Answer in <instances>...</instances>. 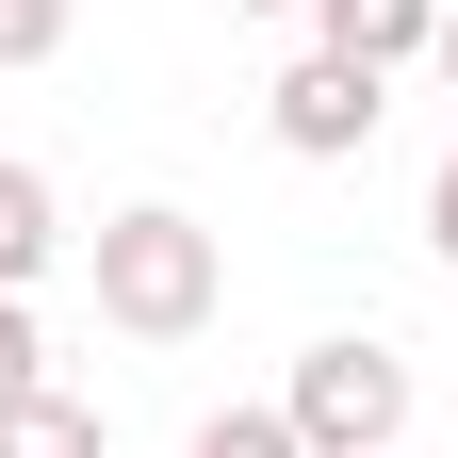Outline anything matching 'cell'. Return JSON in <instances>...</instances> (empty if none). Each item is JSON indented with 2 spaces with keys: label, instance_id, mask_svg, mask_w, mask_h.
Returning <instances> with one entry per match:
<instances>
[{
  "label": "cell",
  "instance_id": "52a82bcc",
  "mask_svg": "<svg viewBox=\"0 0 458 458\" xmlns=\"http://www.w3.org/2000/svg\"><path fill=\"white\" fill-rule=\"evenodd\" d=\"M181 458H311V442H295V426H278V410H213V426H197Z\"/></svg>",
  "mask_w": 458,
  "mask_h": 458
},
{
  "label": "cell",
  "instance_id": "7a4b0ae2",
  "mask_svg": "<svg viewBox=\"0 0 458 458\" xmlns=\"http://www.w3.org/2000/svg\"><path fill=\"white\" fill-rule=\"evenodd\" d=\"M278 426L311 458H410V360H393L377 327H327V344H295V377H278Z\"/></svg>",
  "mask_w": 458,
  "mask_h": 458
},
{
  "label": "cell",
  "instance_id": "9c48e42d",
  "mask_svg": "<svg viewBox=\"0 0 458 458\" xmlns=\"http://www.w3.org/2000/svg\"><path fill=\"white\" fill-rule=\"evenodd\" d=\"M66 49V0H0V66H49Z\"/></svg>",
  "mask_w": 458,
  "mask_h": 458
},
{
  "label": "cell",
  "instance_id": "ba28073f",
  "mask_svg": "<svg viewBox=\"0 0 458 458\" xmlns=\"http://www.w3.org/2000/svg\"><path fill=\"white\" fill-rule=\"evenodd\" d=\"M17 393H49V327H33V295H0V410Z\"/></svg>",
  "mask_w": 458,
  "mask_h": 458
},
{
  "label": "cell",
  "instance_id": "8fae6325",
  "mask_svg": "<svg viewBox=\"0 0 458 458\" xmlns=\"http://www.w3.org/2000/svg\"><path fill=\"white\" fill-rule=\"evenodd\" d=\"M426 66H442V82H458V0H442V49H426Z\"/></svg>",
  "mask_w": 458,
  "mask_h": 458
},
{
  "label": "cell",
  "instance_id": "6da1fadb",
  "mask_svg": "<svg viewBox=\"0 0 458 458\" xmlns=\"http://www.w3.org/2000/svg\"><path fill=\"white\" fill-rule=\"evenodd\" d=\"M82 278H98V327H131V344H197V327L229 311V246H213L181 197L98 213V229H82Z\"/></svg>",
  "mask_w": 458,
  "mask_h": 458
},
{
  "label": "cell",
  "instance_id": "7c38bea8",
  "mask_svg": "<svg viewBox=\"0 0 458 458\" xmlns=\"http://www.w3.org/2000/svg\"><path fill=\"white\" fill-rule=\"evenodd\" d=\"M229 17H311V0H229Z\"/></svg>",
  "mask_w": 458,
  "mask_h": 458
},
{
  "label": "cell",
  "instance_id": "8992f818",
  "mask_svg": "<svg viewBox=\"0 0 458 458\" xmlns=\"http://www.w3.org/2000/svg\"><path fill=\"white\" fill-rule=\"evenodd\" d=\"M0 458H114V442H98V410H82V393L49 377V393H17V410H0Z\"/></svg>",
  "mask_w": 458,
  "mask_h": 458
},
{
  "label": "cell",
  "instance_id": "30bf717a",
  "mask_svg": "<svg viewBox=\"0 0 458 458\" xmlns=\"http://www.w3.org/2000/svg\"><path fill=\"white\" fill-rule=\"evenodd\" d=\"M426 246L458 262V148H442V181H426Z\"/></svg>",
  "mask_w": 458,
  "mask_h": 458
},
{
  "label": "cell",
  "instance_id": "277c9868",
  "mask_svg": "<svg viewBox=\"0 0 458 458\" xmlns=\"http://www.w3.org/2000/svg\"><path fill=\"white\" fill-rule=\"evenodd\" d=\"M311 49H344V66H426L442 49V0H311Z\"/></svg>",
  "mask_w": 458,
  "mask_h": 458
},
{
  "label": "cell",
  "instance_id": "3957f363",
  "mask_svg": "<svg viewBox=\"0 0 458 458\" xmlns=\"http://www.w3.org/2000/svg\"><path fill=\"white\" fill-rule=\"evenodd\" d=\"M278 148H295V164H360L377 148V66H344V49L278 66Z\"/></svg>",
  "mask_w": 458,
  "mask_h": 458
},
{
  "label": "cell",
  "instance_id": "5b68a950",
  "mask_svg": "<svg viewBox=\"0 0 458 458\" xmlns=\"http://www.w3.org/2000/svg\"><path fill=\"white\" fill-rule=\"evenodd\" d=\"M49 262H66V197H49V164L0 148V295H33Z\"/></svg>",
  "mask_w": 458,
  "mask_h": 458
}]
</instances>
